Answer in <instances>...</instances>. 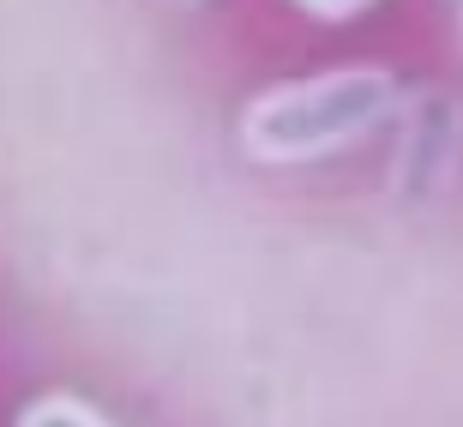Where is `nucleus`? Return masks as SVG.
Segmentation results:
<instances>
[{"instance_id": "1", "label": "nucleus", "mask_w": 463, "mask_h": 427, "mask_svg": "<svg viewBox=\"0 0 463 427\" xmlns=\"http://www.w3.org/2000/svg\"><path fill=\"white\" fill-rule=\"evenodd\" d=\"M385 109H392V79L379 67H344L259 97L247 109L241 138L265 163H301V157H326L361 138L373 120H385Z\"/></svg>"}, {"instance_id": "2", "label": "nucleus", "mask_w": 463, "mask_h": 427, "mask_svg": "<svg viewBox=\"0 0 463 427\" xmlns=\"http://www.w3.org/2000/svg\"><path fill=\"white\" fill-rule=\"evenodd\" d=\"M24 427H103L85 403H72V397H49V403H36L24 415Z\"/></svg>"}, {"instance_id": "3", "label": "nucleus", "mask_w": 463, "mask_h": 427, "mask_svg": "<svg viewBox=\"0 0 463 427\" xmlns=\"http://www.w3.org/2000/svg\"><path fill=\"white\" fill-rule=\"evenodd\" d=\"M307 6H313V13H331V18H337V13H355L361 0H307Z\"/></svg>"}]
</instances>
